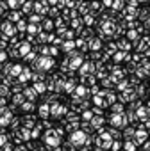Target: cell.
I'll list each match as a JSON object with an SVG mask.
<instances>
[{
  "instance_id": "cell-3",
  "label": "cell",
  "mask_w": 150,
  "mask_h": 151,
  "mask_svg": "<svg viewBox=\"0 0 150 151\" xmlns=\"http://www.w3.org/2000/svg\"><path fill=\"white\" fill-rule=\"evenodd\" d=\"M113 109H114V112H118V114H120V112L123 110V107H122V105H114Z\"/></svg>"
},
{
  "instance_id": "cell-1",
  "label": "cell",
  "mask_w": 150,
  "mask_h": 151,
  "mask_svg": "<svg viewBox=\"0 0 150 151\" xmlns=\"http://www.w3.org/2000/svg\"><path fill=\"white\" fill-rule=\"evenodd\" d=\"M84 139H86V133H84V132H75V133L71 135V140H73L75 144H79V142L82 144V142H84Z\"/></svg>"
},
{
  "instance_id": "cell-2",
  "label": "cell",
  "mask_w": 150,
  "mask_h": 151,
  "mask_svg": "<svg viewBox=\"0 0 150 151\" xmlns=\"http://www.w3.org/2000/svg\"><path fill=\"white\" fill-rule=\"evenodd\" d=\"M146 139V133L145 132H139V133H136V142H143Z\"/></svg>"
},
{
  "instance_id": "cell-4",
  "label": "cell",
  "mask_w": 150,
  "mask_h": 151,
  "mask_svg": "<svg viewBox=\"0 0 150 151\" xmlns=\"http://www.w3.org/2000/svg\"><path fill=\"white\" fill-rule=\"evenodd\" d=\"M146 23H148V27H150V18H148V22H146Z\"/></svg>"
}]
</instances>
